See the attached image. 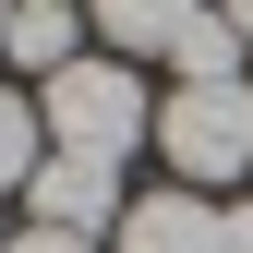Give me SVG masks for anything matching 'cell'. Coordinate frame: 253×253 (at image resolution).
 I'll return each mask as SVG.
<instances>
[{"label":"cell","instance_id":"1","mask_svg":"<svg viewBox=\"0 0 253 253\" xmlns=\"http://www.w3.org/2000/svg\"><path fill=\"white\" fill-rule=\"evenodd\" d=\"M37 121H48V157H97V169H121V157L157 133L133 60H73V73H48V109Z\"/></svg>","mask_w":253,"mask_h":253},{"label":"cell","instance_id":"2","mask_svg":"<svg viewBox=\"0 0 253 253\" xmlns=\"http://www.w3.org/2000/svg\"><path fill=\"white\" fill-rule=\"evenodd\" d=\"M157 157H169L181 193H217V181L253 169V84H169V109H157Z\"/></svg>","mask_w":253,"mask_h":253},{"label":"cell","instance_id":"3","mask_svg":"<svg viewBox=\"0 0 253 253\" xmlns=\"http://www.w3.org/2000/svg\"><path fill=\"white\" fill-rule=\"evenodd\" d=\"M37 229H73V241L121 229V169H97V157H48V169H37Z\"/></svg>","mask_w":253,"mask_h":253},{"label":"cell","instance_id":"4","mask_svg":"<svg viewBox=\"0 0 253 253\" xmlns=\"http://www.w3.org/2000/svg\"><path fill=\"white\" fill-rule=\"evenodd\" d=\"M121 253H229V217L169 181V193H133V205H121Z\"/></svg>","mask_w":253,"mask_h":253},{"label":"cell","instance_id":"5","mask_svg":"<svg viewBox=\"0 0 253 253\" xmlns=\"http://www.w3.org/2000/svg\"><path fill=\"white\" fill-rule=\"evenodd\" d=\"M84 24H73V0H12V24H0V60H12V73H73V48Z\"/></svg>","mask_w":253,"mask_h":253},{"label":"cell","instance_id":"6","mask_svg":"<svg viewBox=\"0 0 253 253\" xmlns=\"http://www.w3.org/2000/svg\"><path fill=\"white\" fill-rule=\"evenodd\" d=\"M193 12H205V0H97V37L109 48H181Z\"/></svg>","mask_w":253,"mask_h":253},{"label":"cell","instance_id":"7","mask_svg":"<svg viewBox=\"0 0 253 253\" xmlns=\"http://www.w3.org/2000/svg\"><path fill=\"white\" fill-rule=\"evenodd\" d=\"M48 169V121L24 109V97H0V193H12V181H37Z\"/></svg>","mask_w":253,"mask_h":253},{"label":"cell","instance_id":"8","mask_svg":"<svg viewBox=\"0 0 253 253\" xmlns=\"http://www.w3.org/2000/svg\"><path fill=\"white\" fill-rule=\"evenodd\" d=\"M0 253H97V241H73V229H24V241H0Z\"/></svg>","mask_w":253,"mask_h":253},{"label":"cell","instance_id":"9","mask_svg":"<svg viewBox=\"0 0 253 253\" xmlns=\"http://www.w3.org/2000/svg\"><path fill=\"white\" fill-rule=\"evenodd\" d=\"M229 253H253V205H229Z\"/></svg>","mask_w":253,"mask_h":253},{"label":"cell","instance_id":"10","mask_svg":"<svg viewBox=\"0 0 253 253\" xmlns=\"http://www.w3.org/2000/svg\"><path fill=\"white\" fill-rule=\"evenodd\" d=\"M217 12H229V24H241V48H253V0H217Z\"/></svg>","mask_w":253,"mask_h":253},{"label":"cell","instance_id":"11","mask_svg":"<svg viewBox=\"0 0 253 253\" xmlns=\"http://www.w3.org/2000/svg\"><path fill=\"white\" fill-rule=\"evenodd\" d=\"M0 24H12V0H0Z\"/></svg>","mask_w":253,"mask_h":253}]
</instances>
